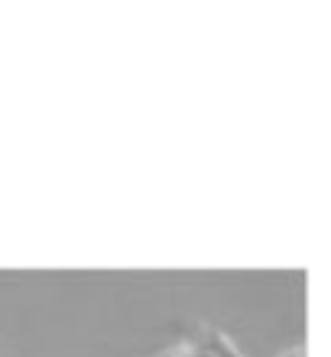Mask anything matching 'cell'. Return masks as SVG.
Returning <instances> with one entry per match:
<instances>
[{"mask_svg":"<svg viewBox=\"0 0 331 357\" xmlns=\"http://www.w3.org/2000/svg\"><path fill=\"white\" fill-rule=\"evenodd\" d=\"M286 357H309L305 351H293V354H286Z\"/></svg>","mask_w":331,"mask_h":357,"instance_id":"obj_2","label":"cell"},{"mask_svg":"<svg viewBox=\"0 0 331 357\" xmlns=\"http://www.w3.org/2000/svg\"><path fill=\"white\" fill-rule=\"evenodd\" d=\"M166 357H240V351L231 344V338H224L215 328H199L192 331L189 338L182 341L176 351H169Z\"/></svg>","mask_w":331,"mask_h":357,"instance_id":"obj_1","label":"cell"}]
</instances>
